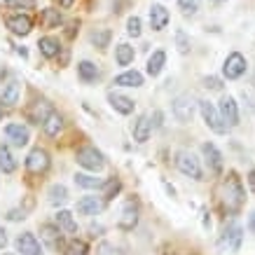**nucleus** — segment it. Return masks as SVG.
Segmentation results:
<instances>
[{
	"mask_svg": "<svg viewBox=\"0 0 255 255\" xmlns=\"http://www.w3.org/2000/svg\"><path fill=\"white\" fill-rule=\"evenodd\" d=\"M7 218H9V220H23L26 216H23V211H16V209H14V211H9Z\"/></svg>",
	"mask_w": 255,
	"mask_h": 255,
	"instance_id": "obj_41",
	"label": "nucleus"
},
{
	"mask_svg": "<svg viewBox=\"0 0 255 255\" xmlns=\"http://www.w3.org/2000/svg\"><path fill=\"white\" fill-rule=\"evenodd\" d=\"M101 199L99 197H82V199L78 201V213H82V216H96L101 211Z\"/></svg>",
	"mask_w": 255,
	"mask_h": 255,
	"instance_id": "obj_23",
	"label": "nucleus"
},
{
	"mask_svg": "<svg viewBox=\"0 0 255 255\" xmlns=\"http://www.w3.org/2000/svg\"><path fill=\"white\" fill-rule=\"evenodd\" d=\"M136 225H138V204L136 201H127L122 211V218H120V230L131 232Z\"/></svg>",
	"mask_w": 255,
	"mask_h": 255,
	"instance_id": "obj_14",
	"label": "nucleus"
},
{
	"mask_svg": "<svg viewBox=\"0 0 255 255\" xmlns=\"http://www.w3.org/2000/svg\"><path fill=\"white\" fill-rule=\"evenodd\" d=\"M199 110H201V117H204V122H206V127H209L211 131L227 133V124H225L220 110H216V106H213L211 101H199Z\"/></svg>",
	"mask_w": 255,
	"mask_h": 255,
	"instance_id": "obj_5",
	"label": "nucleus"
},
{
	"mask_svg": "<svg viewBox=\"0 0 255 255\" xmlns=\"http://www.w3.org/2000/svg\"><path fill=\"white\" fill-rule=\"evenodd\" d=\"M16 251L21 255H42V246L33 232H23L16 237Z\"/></svg>",
	"mask_w": 255,
	"mask_h": 255,
	"instance_id": "obj_9",
	"label": "nucleus"
},
{
	"mask_svg": "<svg viewBox=\"0 0 255 255\" xmlns=\"http://www.w3.org/2000/svg\"><path fill=\"white\" fill-rule=\"evenodd\" d=\"M92 42L96 47H101V49H103V47H108V42H110V31L108 28H101V31H96L92 35Z\"/></svg>",
	"mask_w": 255,
	"mask_h": 255,
	"instance_id": "obj_37",
	"label": "nucleus"
},
{
	"mask_svg": "<svg viewBox=\"0 0 255 255\" xmlns=\"http://www.w3.org/2000/svg\"><path fill=\"white\" fill-rule=\"evenodd\" d=\"M218 110H220V115H223L227 127H237V124H239V106H237V101H234L232 96H223Z\"/></svg>",
	"mask_w": 255,
	"mask_h": 255,
	"instance_id": "obj_10",
	"label": "nucleus"
},
{
	"mask_svg": "<svg viewBox=\"0 0 255 255\" xmlns=\"http://www.w3.org/2000/svg\"><path fill=\"white\" fill-rule=\"evenodd\" d=\"M78 75L82 82H96L101 75V70H99V66L92 61H80L78 63Z\"/></svg>",
	"mask_w": 255,
	"mask_h": 255,
	"instance_id": "obj_21",
	"label": "nucleus"
},
{
	"mask_svg": "<svg viewBox=\"0 0 255 255\" xmlns=\"http://www.w3.org/2000/svg\"><path fill=\"white\" fill-rule=\"evenodd\" d=\"M54 220H56V225H59L61 230H66L68 234H75V232H78V223L73 220V213H70V211H63L61 209L54 216Z\"/></svg>",
	"mask_w": 255,
	"mask_h": 255,
	"instance_id": "obj_27",
	"label": "nucleus"
},
{
	"mask_svg": "<svg viewBox=\"0 0 255 255\" xmlns=\"http://www.w3.org/2000/svg\"><path fill=\"white\" fill-rule=\"evenodd\" d=\"M9 31L14 33V35H28L33 31V21L28 14H12L7 16V21H5Z\"/></svg>",
	"mask_w": 255,
	"mask_h": 255,
	"instance_id": "obj_12",
	"label": "nucleus"
},
{
	"mask_svg": "<svg viewBox=\"0 0 255 255\" xmlns=\"http://www.w3.org/2000/svg\"><path fill=\"white\" fill-rule=\"evenodd\" d=\"M199 2L201 0H178V7L183 9V14L187 16H192L199 12Z\"/></svg>",
	"mask_w": 255,
	"mask_h": 255,
	"instance_id": "obj_36",
	"label": "nucleus"
},
{
	"mask_svg": "<svg viewBox=\"0 0 255 255\" xmlns=\"http://www.w3.org/2000/svg\"><path fill=\"white\" fill-rule=\"evenodd\" d=\"M176 45H178V52H180V54H187V52H190V40H187V35L183 31L176 33Z\"/></svg>",
	"mask_w": 255,
	"mask_h": 255,
	"instance_id": "obj_39",
	"label": "nucleus"
},
{
	"mask_svg": "<svg viewBox=\"0 0 255 255\" xmlns=\"http://www.w3.org/2000/svg\"><path fill=\"white\" fill-rule=\"evenodd\" d=\"M127 33H129L131 38H140V19L138 16H129V21H127Z\"/></svg>",
	"mask_w": 255,
	"mask_h": 255,
	"instance_id": "obj_38",
	"label": "nucleus"
},
{
	"mask_svg": "<svg viewBox=\"0 0 255 255\" xmlns=\"http://www.w3.org/2000/svg\"><path fill=\"white\" fill-rule=\"evenodd\" d=\"M244 244V227L239 223H227L225 225L223 234H220V239H218V248L220 251H227V253H237Z\"/></svg>",
	"mask_w": 255,
	"mask_h": 255,
	"instance_id": "obj_2",
	"label": "nucleus"
},
{
	"mask_svg": "<svg viewBox=\"0 0 255 255\" xmlns=\"http://www.w3.org/2000/svg\"><path fill=\"white\" fill-rule=\"evenodd\" d=\"M38 47H40V54L45 56V59H54V56H59V49H61L59 40L49 38V35H47V38H40Z\"/></svg>",
	"mask_w": 255,
	"mask_h": 255,
	"instance_id": "obj_25",
	"label": "nucleus"
},
{
	"mask_svg": "<svg viewBox=\"0 0 255 255\" xmlns=\"http://www.w3.org/2000/svg\"><path fill=\"white\" fill-rule=\"evenodd\" d=\"M19 92H21V89H19V82H16V80L7 82L5 89H2V96H0V99H2V106H16V103H19Z\"/></svg>",
	"mask_w": 255,
	"mask_h": 255,
	"instance_id": "obj_26",
	"label": "nucleus"
},
{
	"mask_svg": "<svg viewBox=\"0 0 255 255\" xmlns=\"http://www.w3.org/2000/svg\"><path fill=\"white\" fill-rule=\"evenodd\" d=\"M108 103L113 106V110H117V113H120V115H131L133 108H136V103H133L129 96L117 94V92H108Z\"/></svg>",
	"mask_w": 255,
	"mask_h": 255,
	"instance_id": "obj_16",
	"label": "nucleus"
},
{
	"mask_svg": "<svg viewBox=\"0 0 255 255\" xmlns=\"http://www.w3.org/2000/svg\"><path fill=\"white\" fill-rule=\"evenodd\" d=\"M246 180H248V187H251V190H253V192H255V169L251 171V173H248V178H246Z\"/></svg>",
	"mask_w": 255,
	"mask_h": 255,
	"instance_id": "obj_42",
	"label": "nucleus"
},
{
	"mask_svg": "<svg viewBox=\"0 0 255 255\" xmlns=\"http://www.w3.org/2000/svg\"><path fill=\"white\" fill-rule=\"evenodd\" d=\"M61 129H63V117L59 115L56 110H52L49 117L45 120V124H42V131H45L47 136H52V138H54V136L61 133Z\"/></svg>",
	"mask_w": 255,
	"mask_h": 255,
	"instance_id": "obj_19",
	"label": "nucleus"
},
{
	"mask_svg": "<svg viewBox=\"0 0 255 255\" xmlns=\"http://www.w3.org/2000/svg\"><path fill=\"white\" fill-rule=\"evenodd\" d=\"M5 255H14V253H5Z\"/></svg>",
	"mask_w": 255,
	"mask_h": 255,
	"instance_id": "obj_47",
	"label": "nucleus"
},
{
	"mask_svg": "<svg viewBox=\"0 0 255 255\" xmlns=\"http://www.w3.org/2000/svg\"><path fill=\"white\" fill-rule=\"evenodd\" d=\"M66 201H68V190H66V185L49 187V204H52V206H63Z\"/></svg>",
	"mask_w": 255,
	"mask_h": 255,
	"instance_id": "obj_32",
	"label": "nucleus"
},
{
	"mask_svg": "<svg viewBox=\"0 0 255 255\" xmlns=\"http://www.w3.org/2000/svg\"><path fill=\"white\" fill-rule=\"evenodd\" d=\"M120 190H122V180L120 178H110V180H106L101 185V197H103V201H110L120 194Z\"/></svg>",
	"mask_w": 255,
	"mask_h": 255,
	"instance_id": "obj_28",
	"label": "nucleus"
},
{
	"mask_svg": "<svg viewBox=\"0 0 255 255\" xmlns=\"http://www.w3.org/2000/svg\"><path fill=\"white\" fill-rule=\"evenodd\" d=\"M201 155H204V159H206V164H209V169L213 173H223V152L213 143H204L201 145Z\"/></svg>",
	"mask_w": 255,
	"mask_h": 255,
	"instance_id": "obj_11",
	"label": "nucleus"
},
{
	"mask_svg": "<svg viewBox=\"0 0 255 255\" xmlns=\"http://www.w3.org/2000/svg\"><path fill=\"white\" fill-rule=\"evenodd\" d=\"M61 251H63V255H89V246H87L85 241H78V239L63 244Z\"/></svg>",
	"mask_w": 255,
	"mask_h": 255,
	"instance_id": "obj_34",
	"label": "nucleus"
},
{
	"mask_svg": "<svg viewBox=\"0 0 255 255\" xmlns=\"http://www.w3.org/2000/svg\"><path fill=\"white\" fill-rule=\"evenodd\" d=\"M75 159H78V164L82 166V169L87 171H101L103 166H106V157H103V152H99L94 145H85L78 150V155H75Z\"/></svg>",
	"mask_w": 255,
	"mask_h": 255,
	"instance_id": "obj_4",
	"label": "nucleus"
},
{
	"mask_svg": "<svg viewBox=\"0 0 255 255\" xmlns=\"http://www.w3.org/2000/svg\"><path fill=\"white\" fill-rule=\"evenodd\" d=\"M40 234H42V239H45V244H47L49 248H54V251L63 248L61 227H59V225H49V223H45L42 227H40Z\"/></svg>",
	"mask_w": 255,
	"mask_h": 255,
	"instance_id": "obj_15",
	"label": "nucleus"
},
{
	"mask_svg": "<svg viewBox=\"0 0 255 255\" xmlns=\"http://www.w3.org/2000/svg\"><path fill=\"white\" fill-rule=\"evenodd\" d=\"M59 2H61V7H70V5H73L75 0H59Z\"/></svg>",
	"mask_w": 255,
	"mask_h": 255,
	"instance_id": "obj_45",
	"label": "nucleus"
},
{
	"mask_svg": "<svg viewBox=\"0 0 255 255\" xmlns=\"http://www.w3.org/2000/svg\"><path fill=\"white\" fill-rule=\"evenodd\" d=\"M40 23H42L45 28H54V26L61 23V12H59V9H52V7L42 9V12H40Z\"/></svg>",
	"mask_w": 255,
	"mask_h": 255,
	"instance_id": "obj_30",
	"label": "nucleus"
},
{
	"mask_svg": "<svg viewBox=\"0 0 255 255\" xmlns=\"http://www.w3.org/2000/svg\"><path fill=\"white\" fill-rule=\"evenodd\" d=\"M5 246H7V232L0 227V248H5Z\"/></svg>",
	"mask_w": 255,
	"mask_h": 255,
	"instance_id": "obj_43",
	"label": "nucleus"
},
{
	"mask_svg": "<svg viewBox=\"0 0 255 255\" xmlns=\"http://www.w3.org/2000/svg\"><path fill=\"white\" fill-rule=\"evenodd\" d=\"M0 171L2 173H14L16 171V159L12 157L7 145H0Z\"/></svg>",
	"mask_w": 255,
	"mask_h": 255,
	"instance_id": "obj_29",
	"label": "nucleus"
},
{
	"mask_svg": "<svg viewBox=\"0 0 255 255\" xmlns=\"http://www.w3.org/2000/svg\"><path fill=\"white\" fill-rule=\"evenodd\" d=\"M204 85L209 87V89H223V85H220V80L218 78H206L204 80Z\"/></svg>",
	"mask_w": 255,
	"mask_h": 255,
	"instance_id": "obj_40",
	"label": "nucleus"
},
{
	"mask_svg": "<svg viewBox=\"0 0 255 255\" xmlns=\"http://www.w3.org/2000/svg\"><path fill=\"white\" fill-rule=\"evenodd\" d=\"M113 85L115 87H140L143 85V75H140L138 70H127L122 75H117Z\"/></svg>",
	"mask_w": 255,
	"mask_h": 255,
	"instance_id": "obj_24",
	"label": "nucleus"
},
{
	"mask_svg": "<svg viewBox=\"0 0 255 255\" xmlns=\"http://www.w3.org/2000/svg\"><path fill=\"white\" fill-rule=\"evenodd\" d=\"M0 117H2V108H0Z\"/></svg>",
	"mask_w": 255,
	"mask_h": 255,
	"instance_id": "obj_46",
	"label": "nucleus"
},
{
	"mask_svg": "<svg viewBox=\"0 0 255 255\" xmlns=\"http://www.w3.org/2000/svg\"><path fill=\"white\" fill-rule=\"evenodd\" d=\"M49 113H52V106H49L47 101H38V103L28 110V120L35 122V124H45V120L49 117Z\"/></svg>",
	"mask_w": 255,
	"mask_h": 255,
	"instance_id": "obj_20",
	"label": "nucleus"
},
{
	"mask_svg": "<svg viewBox=\"0 0 255 255\" xmlns=\"http://www.w3.org/2000/svg\"><path fill=\"white\" fill-rule=\"evenodd\" d=\"M150 133H152V122H150V117L147 115H140L133 124V140L136 143H145L150 140Z\"/></svg>",
	"mask_w": 255,
	"mask_h": 255,
	"instance_id": "obj_18",
	"label": "nucleus"
},
{
	"mask_svg": "<svg viewBox=\"0 0 255 255\" xmlns=\"http://www.w3.org/2000/svg\"><path fill=\"white\" fill-rule=\"evenodd\" d=\"M147 16H150V26H152V31H164V28H166V23H169V9L164 7V5H152Z\"/></svg>",
	"mask_w": 255,
	"mask_h": 255,
	"instance_id": "obj_17",
	"label": "nucleus"
},
{
	"mask_svg": "<svg viewBox=\"0 0 255 255\" xmlns=\"http://www.w3.org/2000/svg\"><path fill=\"white\" fill-rule=\"evenodd\" d=\"M244 199H246V192H244V185H241V180L237 178V173H230V176L225 178L223 187H220V201H223V209L234 216V213H239L241 206H244Z\"/></svg>",
	"mask_w": 255,
	"mask_h": 255,
	"instance_id": "obj_1",
	"label": "nucleus"
},
{
	"mask_svg": "<svg viewBox=\"0 0 255 255\" xmlns=\"http://www.w3.org/2000/svg\"><path fill=\"white\" fill-rule=\"evenodd\" d=\"M248 63L246 59H244V54H239V52H232V54L225 59V66H223V75L227 80H239L244 73H246Z\"/></svg>",
	"mask_w": 255,
	"mask_h": 255,
	"instance_id": "obj_6",
	"label": "nucleus"
},
{
	"mask_svg": "<svg viewBox=\"0 0 255 255\" xmlns=\"http://www.w3.org/2000/svg\"><path fill=\"white\" fill-rule=\"evenodd\" d=\"M248 227H251V232L255 234V211L251 213V218H248Z\"/></svg>",
	"mask_w": 255,
	"mask_h": 255,
	"instance_id": "obj_44",
	"label": "nucleus"
},
{
	"mask_svg": "<svg viewBox=\"0 0 255 255\" xmlns=\"http://www.w3.org/2000/svg\"><path fill=\"white\" fill-rule=\"evenodd\" d=\"M2 5L7 9H33L35 0H2Z\"/></svg>",
	"mask_w": 255,
	"mask_h": 255,
	"instance_id": "obj_35",
	"label": "nucleus"
},
{
	"mask_svg": "<svg viewBox=\"0 0 255 255\" xmlns=\"http://www.w3.org/2000/svg\"><path fill=\"white\" fill-rule=\"evenodd\" d=\"M47 169H49V155H47V150L33 147L31 152H28V157H26V171L40 176V173H45Z\"/></svg>",
	"mask_w": 255,
	"mask_h": 255,
	"instance_id": "obj_7",
	"label": "nucleus"
},
{
	"mask_svg": "<svg viewBox=\"0 0 255 255\" xmlns=\"http://www.w3.org/2000/svg\"><path fill=\"white\" fill-rule=\"evenodd\" d=\"M5 136H7V140H12L14 145H26L28 140H31V133H28V127H23L21 122H12L5 127Z\"/></svg>",
	"mask_w": 255,
	"mask_h": 255,
	"instance_id": "obj_13",
	"label": "nucleus"
},
{
	"mask_svg": "<svg viewBox=\"0 0 255 255\" xmlns=\"http://www.w3.org/2000/svg\"><path fill=\"white\" fill-rule=\"evenodd\" d=\"M176 166L183 176H190V178H194V180H204V171H201L199 159H197L190 150L176 152Z\"/></svg>",
	"mask_w": 255,
	"mask_h": 255,
	"instance_id": "obj_3",
	"label": "nucleus"
},
{
	"mask_svg": "<svg viewBox=\"0 0 255 255\" xmlns=\"http://www.w3.org/2000/svg\"><path fill=\"white\" fill-rule=\"evenodd\" d=\"M192 115H194V99L187 96V94L178 96V99L173 101V117H176L178 122H190Z\"/></svg>",
	"mask_w": 255,
	"mask_h": 255,
	"instance_id": "obj_8",
	"label": "nucleus"
},
{
	"mask_svg": "<svg viewBox=\"0 0 255 255\" xmlns=\"http://www.w3.org/2000/svg\"><path fill=\"white\" fill-rule=\"evenodd\" d=\"M115 59L120 66H129V63L133 61V47L127 45V42H122V45H117L115 49Z\"/></svg>",
	"mask_w": 255,
	"mask_h": 255,
	"instance_id": "obj_33",
	"label": "nucleus"
},
{
	"mask_svg": "<svg viewBox=\"0 0 255 255\" xmlns=\"http://www.w3.org/2000/svg\"><path fill=\"white\" fill-rule=\"evenodd\" d=\"M164 63H166V54H164L162 49H157V52H152V56L147 59V75L150 78H157L159 73L164 70Z\"/></svg>",
	"mask_w": 255,
	"mask_h": 255,
	"instance_id": "obj_22",
	"label": "nucleus"
},
{
	"mask_svg": "<svg viewBox=\"0 0 255 255\" xmlns=\"http://www.w3.org/2000/svg\"><path fill=\"white\" fill-rule=\"evenodd\" d=\"M75 185L85 187V190H96V187L103 185V180L92 176V173H75Z\"/></svg>",
	"mask_w": 255,
	"mask_h": 255,
	"instance_id": "obj_31",
	"label": "nucleus"
}]
</instances>
